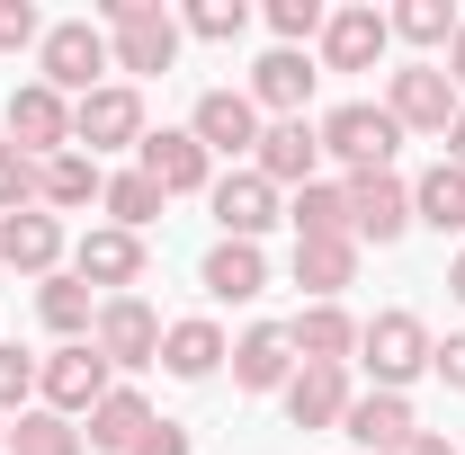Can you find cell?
I'll return each mask as SVG.
<instances>
[{
  "instance_id": "1",
  "label": "cell",
  "mask_w": 465,
  "mask_h": 455,
  "mask_svg": "<svg viewBox=\"0 0 465 455\" xmlns=\"http://www.w3.org/2000/svg\"><path fill=\"white\" fill-rule=\"evenodd\" d=\"M99 18H108L116 72H171L179 63V18L162 9V0H108Z\"/></svg>"
},
{
  "instance_id": "2",
  "label": "cell",
  "mask_w": 465,
  "mask_h": 455,
  "mask_svg": "<svg viewBox=\"0 0 465 455\" xmlns=\"http://www.w3.org/2000/svg\"><path fill=\"white\" fill-rule=\"evenodd\" d=\"M99 72H116V54H108V36H99L90 18L45 27V45H36V81H45L54 99H90V90H99Z\"/></svg>"
},
{
  "instance_id": "3",
  "label": "cell",
  "mask_w": 465,
  "mask_h": 455,
  "mask_svg": "<svg viewBox=\"0 0 465 455\" xmlns=\"http://www.w3.org/2000/svg\"><path fill=\"white\" fill-rule=\"evenodd\" d=\"M125 143H143V90L134 81H99L90 99H72V152H125Z\"/></svg>"
},
{
  "instance_id": "4",
  "label": "cell",
  "mask_w": 465,
  "mask_h": 455,
  "mask_svg": "<svg viewBox=\"0 0 465 455\" xmlns=\"http://www.w3.org/2000/svg\"><path fill=\"white\" fill-rule=\"evenodd\" d=\"M430 331H420V313H376L367 331H358V357H367V375H376V393H403L411 375L430 366Z\"/></svg>"
},
{
  "instance_id": "5",
  "label": "cell",
  "mask_w": 465,
  "mask_h": 455,
  "mask_svg": "<svg viewBox=\"0 0 465 455\" xmlns=\"http://www.w3.org/2000/svg\"><path fill=\"white\" fill-rule=\"evenodd\" d=\"M457 108H465V99H457V81H448L439 63H403V72L385 81V116H394L403 134H448Z\"/></svg>"
},
{
  "instance_id": "6",
  "label": "cell",
  "mask_w": 465,
  "mask_h": 455,
  "mask_svg": "<svg viewBox=\"0 0 465 455\" xmlns=\"http://www.w3.org/2000/svg\"><path fill=\"white\" fill-rule=\"evenodd\" d=\"M313 134H322V152H331V161H349V170H385V161H394V143H403V125H394L385 108H367V99L331 108Z\"/></svg>"
},
{
  "instance_id": "7",
  "label": "cell",
  "mask_w": 465,
  "mask_h": 455,
  "mask_svg": "<svg viewBox=\"0 0 465 455\" xmlns=\"http://www.w3.org/2000/svg\"><path fill=\"white\" fill-rule=\"evenodd\" d=\"M90 348H99L108 366H162V313H153L143 295H108L99 322H90Z\"/></svg>"
},
{
  "instance_id": "8",
  "label": "cell",
  "mask_w": 465,
  "mask_h": 455,
  "mask_svg": "<svg viewBox=\"0 0 465 455\" xmlns=\"http://www.w3.org/2000/svg\"><path fill=\"white\" fill-rule=\"evenodd\" d=\"M108 375H116V366H108L90 340H63L54 357H45V375H36V393H45V411H63V420H72V411H99V402L116 393Z\"/></svg>"
},
{
  "instance_id": "9",
  "label": "cell",
  "mask_w": 465,
  "mask_h": 455,
  "mask_svg": "<svg viewBox=\"0 0 465 455\" xmlns=\"http://www.w3.org/2000/svg\"><path fill=\"white\" fill-rule=\"evenodd\" d=\"M349 232H358V241H403L411 232V188L394 170H349Z\"/></svg>"
},
{
  "instance_id": "10",
  "label": "cell",
  "mask_w": 465,
  "mask_h": 455,
  "mask_svg": "<svg viewBox=\"0 0 465 455\" xmlns=\"http://www.w3.org/2000/svg\"><path fill=\"white\" fill-rule=\"evenodd\" d=\"M9 143H18L27 161H54V152H72V99H54L45 81L9 90Z\"/></svg>"
},
{
  "instance_id": "11",
  "label": "cell",
  "mask_w": 465,
  "mask_h": 455,
  "mask_svg": "<svg viewBox=\"0 0 465 455\" xmlns=\"http://www.w3.org/2000/svg\"><path fill=\"white\" fill-rule=\"evenodd\" d=\"M313 161H322V134H313L304 116L260 125V152H251V170L269 179V188H313Z\"/></svg>"
},
{
  "instance_id": "12",
  "label": "cell",
  "mask_w": 465,
  "mask_h": 455,
  "mask_svg": "<svg viewBox=\"0 0 465 455\" xmlns=\"http://www.w3.org/2000/svg\"><path fill=\"white\" fill-rule=\"evenodd\" d=\"M188 134L206 143V161H215V152H260V108H251V90H206L197 116H188Z\"/></svg>"
},
{
  "instance_id": "13",
  "label": "cell",
  "mask_w": 465,
  "mask_h": 455,
  "mask_svg": "<svg viewBox=\"0 0 465 455\" xmlns=\"http://www.w3.org/2000/svg\"><path fill=\"white\" fill-rule=\"evenodd\" d=\"M134 152H143V161H134V170L153 179V188H162V197H197V188H206V143H197V134H188V125H162V134H143V143H134Z\"/></svg>"
},
{
  "instance_id": "14",
  "label": "cell",
  "mask_w": 465,
  "mask_h": 455,
  "mask_svg": "<svg viewBox=\"0 0 465 455\" xmlns=\"http://www.w3.org/2000/svg\"><path fill=\"white\" fill-rule=\"evenodd\" d=\"M385 9H331L322 18V63L331 72H376V54H385Z\"/></svg>"
},
{
  "instance_id": "15",
  "label": "cell",
  "mask_w": 465,
  "mask_h": 455,
  "mask_svg": "<svg viewBox=\"0 0 465 455\" xmlns=\"http://www.w3.org/2000/svg\"><path fill=\"white\" fill-rule=\"evenodd\" d=\"M215 224H224V241H260V232L278 224V188H269L260 170L215 179Z\"/></svg>"
},
{
  "instance_id": "16",
  "label": "cell",
  "mask_w": 465,
  "mask_h": 455,
  "mask_svg": "<svg viewBox=\"0 0 465 455\" xmlns=\"http://www.w3.org/2000/svg\"><path fill=\"white\" fill-rule=\"evenodd\" d=\"M287 348H295V366H349L358 322H349L341 304H304V313L287 322Z\"/></svg>"
},
{
  "instance_id": "17",
  "label": "cell",
  "mask_w": 465,
  "mask_h": 455,
  "mask_svg": "<svg viewBox=\"0 0 465 455\" xmlns=\"http://www.w3.org/2000/svg\"><path fill=\"white\" fill-rule=\"evenodd\" d=\"M313 54H295V45H278V54H260V72H251V108L269 116H304V99H313Z\"/></svg>"
},
{
  "instance_id": "18",
  "label": "cell",
  "mask_w": 465,
  "mask_h": 455,
  "mask_svg": "<svg viewBox=\"0 0 465 455\" xmlns=\"http://www.w3.org/2000/svg\"><path fill=\"white\" fill-rule=\"evenodd\" d=\"M287 375H295V348H287L278 322H260V331L232 340V384L242 393H287Z\"/></svg>"
},
{
  "instance_id": "19",
  "label": "cell",
  "mask_w": 465,
  "mask_h": 455,
  "mask_svg": "<svg viewBox=\"0 0 465 455\" xmlns=\"http://www.w3.org/2000/svg\"><path fill=\"white\" fill-rule=\"evenodd\" d=\"M0 259H9L18 277H54V259H63V224L45 215V206H27V215H0Z\"/></svg>"
},
{
  "instance_id": "20",
  "label": "cell",
  "mask_w": 465,
  "mask_h": 455,
  "mask_svg": "<svg viewBox=\"0 0 465 455\" xmlns=\"http://www.w3.org/2000/svg\"><path fill=\"white\" fill-rule=\"evenodd\" d=\"M349 411V366H295L287 375V420L295 429H341Z\"/></svg>"
},
{
  "instance_id": "21",
  "label": "cell",
  "mask_w": 465,
  "mask_h": 455,
  "mask_svg": "<svg viewBox=\"0 0 465 455\" xmlns=\"http://www.w3.org/2000/svg\"><path fill=\"white\" fill-rule=\"evenodd\" d=\"M341 429H349V438H358V447L394 455V447H403V438H411V429H420V420H411V402H403V393H349Z\"/></svg>"
},
{
  "instance_id": "22",
  "label": "cell",
  "mask_w": 465,
  "mask_h": 455,
  "mask_svg": "<svg viewBox=\"0 0 465 455\" xmlns=\"http://www.w3.org/2000/svg\"><path fill=\"white\" fill-rule=\"evenodd\" d=\"M72 277H81V286H134V277H143V232H116V224H99L90 241H81Z\"/></svg>"
},
{
  "instance_id": "23",
  "label": "cell",
  "mask_w": 465,
  "mask_h": 455,
  "mask_svg": "<svg viewBox=\"0 0 465 455\" xmlns=\"http://www.w3.org/2000/svg\"><path fill=\"white\" fill-rule=\"evenodd\" d=\"M260 286H269L260 241H215V250H206V295H215V304H251Z\"/></svg>"
},
{
  "instance_id": "24",
  "label": "cell",
  "mask_w": 465,
  "mask_h": 455,
  "mask_svg": "<svg viewBox=\"0 0 465 455\" xmlns=\"http://www.w3.org/2000/svg\"><path fill=\"white\" fill-rule=\"evenodd\" d=\"M224 357H232V348H224L215 322H171V331H162V366H171L179 384H206Z\"/></svg>"
},
{
  "instance_id": "25",
  "label": "cell",
  "mask_w": 465,
  "mask_h": 455,
  "mask_svg": "<svg viewBox=\"0 0 465 455\" xmlns=\"http://www.w3.org/2000/svg\"><path fill=\"white\" fill-rule=\"evenodd\" d=\"M143 429H153V402L116 384V393L99 402V411H90V429H81V447H99V455H134V438H143Z\"/></svg>"
},
{
  "instance_id": "26",
  "label": "cell",
  "mask_w": 465,
  "mask_h": 455,
  "mask_svg": "<svg viewBox=\"0 0 465 455\" xmlns=\"http://www.w3.org/2000/svg\"><path fill=\"white\" fill-rule=\"evenodd\" d=\"M349 277H358V241H295V286L313 304H331Z\"/></svg>"
},
{
  "instance_id": "27",
  "label": "cell",
  "mask_w": 465,
  "mask_h": 455,
  "mask_svg": "<svg viewBox=\"0 0 465 455\" xmlns=\"http://www.w3.org/2000/svg\"><path fill=\"white\" fill-rule=\"evenodd\" d=\"M108 197V170L90 152H54L45 161V215H72V206H99Z\"/></svg>"
},
{
  "instance_id": "28",
  "label": "cell",
  "mask_w": 465,
  "mask_h": 455,
  "mask_svg": "<svg viewBox=\"0 0 465 455\" xmlns=\"http://www.w3.org/2000/svg\"><path fill=\"white\" fill-rule=\"evenodd\" d=\"M287 224H295V241H358V232H349V197H341V188H322V179L295 188Z\"/></svg>"
},
{
  "instance_id": "29",
  "label": "cell",
  "mask_w": 465,
  "mask_h": 455,
  "mask_svg": "<svg viewBox=\"0 0 465 455\" xmlns=\"http://www.w3.org/2000/svg\"><path fill=\"white\" fill-rule=\"evenodd\" d=\"M411 224H430V232H465V170H457V161H439V170L411 188Z\"/></svg>"
},
{
  "instance_id": "30",
  "label": "cell",
  "mask_w": 465,
  "mask_h": 455,
  "mask_svg": "<svg viewBox=\"0 0 465 455\" xmlns=\"http://www.w3.org/2000/svg\"><path fill=\"white\" fill-rule=\"evenodd\" d=\"M9 455H81V429L63 411H18L9 420Z\"/></svg>"
},
{
  "instance_id": "31",
  "label": "cell",
  "mask_w": 465,
  "mask_h": 455,
  "mask_svg": "<svg viewBox=\"0 0 465 455\" xmlns=\"http://www.w3.org/2000/svg\"><path fill=\"white\" fill-rule=\"evenodd\" d=\"M36 313L54 322L63 340H90V322H99V304H90V286H81V277H45V295H36Z\"/></svg>"
},
{
  "instance_id": "32",
  "label": "cell",
  "mask_w": 465,
  "mask_h": 455,
  "mask_svg": "<svg viewBox=\"0 0 465 455\" xmlns=\"http://www.w3.org/2000/svg\"><path fill=\"white\" fill-rule=\"evenodd\" d=\"M99 206H108V215H116V232H143V224H153V215H162V188H153V179H143V170H116Z\"/></svg>"
},
{
  "instance_id": "33",
  "label": "cell",
  "mask_w": 465,
  "mask_h": 455,
  "mask_svg": "<svg viewBox=\"0 0 465 455\" xmlns=\"http://www.w3.org/2000/svg\"><path fill=\"white\" fill-rule=\"evenodd\" d=\"M45 206V161H27L18 143H0V215H27Z\"/></svg>"
},
{
  "instance_id": "34",
  "label": "cell",
  "mask_w": 465,
  "mask_h": 455,
  "mask_svg": "<svg viewBox=\"0 0 465 455\" xmlns=\"http://www.w3.org/2000/svg\"><path fill=\"white\" fill-rule=\"evenodd\" d=\"M385 27H394V36H411V45H448V36H457V9H448V0H403Z\"/></svg>"
},
{
  "instance_id": "35",
  "label": "cell",
  "mask_w": 465,
  "mask_h": 455,
  "mask_svg": "<svg viewBox=\"0 0 465 455\" xmlns=\"http://www.w3.org/2000/svg\"><path fill=\"white\" fill-rule=\"evenodd\" d=\"M36 375H45V357H27V348H0V420H18V411H27Z\"/></svg>"
},
{
  "instance_id": "36",
  "label": "cell",
  "mask_w": 465,
  "mask_h": 455,
  "mask_svg": "<svg viewBox=\"0 0 465 455\" xmlns=\"http://www.w3.org/2000/svg\"><path fill=\"white\" fill-rule=\"evenodd\" d=\"M179 27H188V36H206V45H232V36L251 27V9H242V0H197Z\"/></svg>"
},
{
  "instance_id": "37",
  "label": "cell",
  "mask_w": 465,
  "mask_h": 455,
  "mask_svg": "<svg viewBox=\"0 0 465 455\" xmlns=\"http://www.w3.org/2000/svg\"><path fill=\"white\" fill-rule=\"evenodd\" d=\"M322 18H331L322 0H269V27H278L287 45H304V36H322Z\"/></svg>"
},
{
  "instance_id": "38",
  "label": "cell",
  "mask_w": 465,
  "mask_h": 455,
  "mask_svg": "<svg viewBox=\"0 0 465 455\" xmlns=\"http://www.w3.org/2000/svg\"><path fill=\"white\" fill-rule=\"evenodd\" d=\"M18 45H45V18L27 0H0V54H18Z\"/></svg>"
},
{
  "instance_id": "39",
  "label": "cell",
  "mask_w": 465,
  "mask_h": 455,
  "mask_svg": "<svg viewBox=\"0 0 465 455\" xmlns=\"http://www.w3.org/2000/svg\"><path fill=\"white\" fill-rule=\"evenodd\" d=\"M430 366H439V384H448V393H465V331L430 348Z\"/></svg>"
},
{
  "instance_id": "40",
  "label": "cell",
  "mask_w": 465,
  "mask_h": 455,
  "mask_svg": "<svg viewBox=\"0 0 465 455\" xmlns=\"http://www.w3.org/2000/svg\"><path fill=\"white\" fill-rule=\"evenodd\" d=\"M134 455H188V429H179V420H153V429L134 438Z\"/></svg>"
},
{
  "instance_id": "41",
  "label": "cell",
  "mask_w": 465,
  "mask_h": 455,
  "mask_svg": "<svg viewBox=\"0 0 465 455\" xmlns=\"http://www.w3.org/2000/svg\"><path fill=\"white\" fill-rule=\"evenodd\" d=\"M394 455H457V447H448L439 429H411V438H403V447H394Z\"/></svg>"
},
{
  "instance_id": "42",
  "label": "cell",
  "mask_w": 465,
  "mask_h": 455,
  "mask_svg": "<svg viewBox=\"0 0 465 455\" xmlns=\"http://www.w3.org/2000/svg\"><path fill=\"white\" fill-rule=\"evenodd\" d=\"M439 72H448V81L465 90V18H457V36H448V63H439Z\"/></svg>"
},
{
  "instance_id": "43",
  "label": "cell",
  "mask_w": 465,
  "mask_h": 455,
  "mask_svg": "<svg viewBox=\"0 0 465 455\" xmlns=\"http://www.w3.org/2000/svg\"><path fill=\"white\" fill-rule=\"evenodd\" d=\"M448 161L465 170V108H457V125H448Z\"/></svg>"
},
{
  "instance_id": "44",
  "label": "cell",
  "mask_w": 465,
  "mask_h": 455,
  "mask_svg": "<svg viewBox=\"0 0 465 455\" xmlns=\"http://www.w3.org/2000/svg\"><path fill=\"white\" fill-rule=\"evenodd\" d=\"M448 295H457V304H465V250H457V259H448Z\"/></svg>"
},
{
  "instance_id": "45",
  "label": "cell",
  "mask_w": 465,
  "mask_h": 455,
  "mask_svg": "<svg viewBox=\"0 0 465 455\" xmlns=\"http://www.w3.org/2000/svg\"><path fill=\"white\" fill-rule=\"evenodd\" d=\"M0 455H9V420H0Z\"/></svg>"
}]
</instances>
